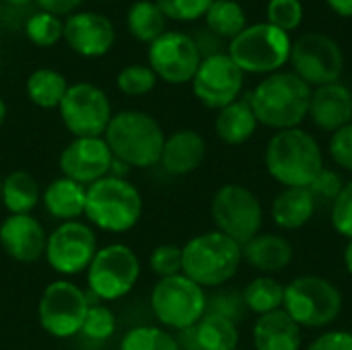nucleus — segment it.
Masks as SVG:
<instances>
[{
	"label": "nucleus",
	"instance_id": "f257e3e1",
	"mask_svg": "<svg viewBox=\"0 0 352 350\" xmlns=\"http://www.w3.org/2000/svg\"><path fill=\"white\" fill-rule=\"evenodd\" d=\"M258 124L274 130L297 128L309 113L311 87L295 72H272L250 95Z\"/></svg>",
	"mask_w": 352,
	"mask_h": 350
},
{
	"label": "nucleus",
	"instance_id": "f03ea898",
	"mask_svg": "<svg viewBox=\"0 0 352 350\" xmlns=\"http://www.w3.org/2000/svg\"><path fill=\"white\" fill-rule=\"evenodd\" d=\"M264 165L272 179L285 188H309L324 169V155L318 140L301 130H280L268 140Z\"/></svg>",
	"mask_w": 352,
	"mask_h": 350
},
{
	"label": "nucleus",
	"instance_id": "7ed1b4c3",
	"mask_svg": "<svg viewBox=\"0 0 352 350\" xmlns=\"http://www.w3.org/2000/svg\"><path fill=\"white\" fill-rule=\"evenodd\" d=\"M243 260L241 245L221 231H208L192 237L182 248V274L196 285L221 287L229 283Z\"/></svg>",
	"mask_w": 352,
	"mask_h": 350
},
{
	"label": "nucleus",
	"instance_id": "20e7f679",
	"mask_svg": "<svg viewBox=\"0 0 352 350\" xmlns=\"http://www.w3.org/2000/svg\"><path fill=\"white\" fill-rule=\"evenodd\" d=\"M105 142L113 159L130 167H153L161 161L165 134L159 122L144 111H120L105 130Z\"/></svg>",
	"mask_w": 352,
	"mask_h": 350
},
{
	"label": "nucleus",
	"instance_id": "39448f33",
	"mask_svg": "<svg viewBox=\"0 0 352 350\" xmlns=\"http://www.w3.org/2000/svg\"><path fill=\"white\" fill-rule=\"evenodd\" d=\"M140 215L142 196L128 179L105 175L87 186L85 217L101 231L126 233L136 227Z\"/></svg>",
	"mask_w": 352,
	"mask_h": 350
},
{
	"label": "nucleus",
	"instance_id": "423d86ee",
	"mask_svg": "<svg viewBox=\"0 0 352 350\" xmlns=\"http://www.w3.org/2000/svg\"><path fill=\"white\" fill-rule=\"evenodd\" d=\"M289 33L270 25L258 23L245 27L229 43V58L241 68V72L272 74L291 58Z\"/></svg>",
	"mask_w": 352,
	"mask_h": 350
},
{
	"label": "nucleus",
	"instance_id": "0eeeda50",
	"mask_svg": "<svg viewBox=\"0 0 352 350\" xmlns=\"http://www.w3.org/2000/svg\"><path fill=\"white\" fill-rule=\"evenodd\" d=\"M206 293L186 274L159 278L151 293V309L159 324L171 330H192L206 314Z\"/></svg>",
	"mask_w": 352,
	"mask_h": 350
},
{
	"label": "nucleus",
	"instance_id": "6e6552de",
	"mask_svg": "<svg viewBox=\"0 0 352 350\" xmlns=\"http://www.w3.org/2000/svg\"><path fill=\"white\" fill-rule=\"evenodd\" d=\"M283 307L301 328H322L340 316L342 293L328 278L305 274L285 287Z\"/></svg>",
	"mask_w": 352,
	"mask_h": 350
},
{
	"label": "nucleus",
	"instance_id": "1a4fd4ad",
	"mask_svg": "<svg viewBox=\"0 0 352 350\" xmlns=\"http://www.w3.org/2000/svg\"><path fill=\"white\" fill-rule=\"evenodd\" d=\"M210 215L217 231L225 233L241 248L252 241L262 227V204L258 196L239 184H227L217 190L210 202Z\"/></svg>",
	"mask_w": 352,
	"mask_h": 350
},
{
	"label": "nucleus",
	"instance_id": "9d476101",
	"mask_svg": "<svg viewBox=\"0 0 352 350\" xmlns=\"http://www.w3.org/2000/svg\"><path fill=\"white\" fill-rule=\"evenodd\" d=\"M140 276V262L132 248L111 243L97 250L87 268V283L95 299L116 301L126 297Z\"/></svg>",
	"mask_w": 352,
	"mask_h": 350
},
{
	"label": "nucleus",
	"instance_id": "9b49d317",
	"mask_svg": "<svg viewBox=\"0 0 352 350\" xmlns=\"http://www.w3.org/2000/svg\"><path fill=\"white\" fill-rule=\"evenodd\" d=\"M58 109L74 138H99L113 118L105 91L91 83L70 85Z\"/></svg>",
	"mask_w": 352,
	"mask_h": 350
},
{
	"label": "nucleus",
	"instance_id": "f8f14e48",
	"mask_svg": "<svg viewBox=\"0 0 352 350\" xmlns=\"http://www.w3.org/2000/svg\"><path fill=\"white\" fill-rule=\"evenodd\" d=\"M89 299L74 283L54 281L39 299V324L54 338H72L82 330Z\"/></svg>",
	"mask_w": 352,
	"mask_h": 350
},
{
	"label": "nucleus",
	"instance_id": "ddd939ff",
	"mask_svg": "<svg viewBox=\"0 0 352 350\" xmlns=\"http://www.w3.org/2000/svg\"><path fill=\"white\" fill-rule=\"evenodd\" d=\"M293 72L309 87L338 83L344 66L340 45L324 33H305L291 45Z\"/></svg>",
	"mask_w": 352,
	"mask_h": 350
},
{
	"label": "nucleus",
	"instance_id": "4468645a",
	"mask_svg": "<svg viewBox=\"0 0 352 350\" xmlns=\"http://www.w3.org/2000/svg\"><path fill=\"white\" fill-rule=\"evenodd\" d=\"M97 254V237L91 227L78 221L62 223L50 233L45 243V260L58 274L74 276L85 272Z\"/></svg>",
	"mask_w": 352,
	"mask_h": 350
},
{
	"label": "nucleus",
	"instance_id": "2eb2a0df",
	"mask_svg": "<svg viewBox=\"0 0 352 350\" xmlns=\"http://www.w3.org/2000/svg\"><path fill=\"white\" fill-rule=\"evenodd\" d=\"M202 56L194 43V39L179 31H165L148 45V66L157 74L171 85L192 83Z\"/></svg>",
	"mask_w": 352,
	"mask_h": 350
},
{
	"label": "nucleus",
	"instance_id": "dca6fc26",
	"mask_svg": "<svg viewBox=\"0 0 352 350\" xmlns=\"http://www.w3.org/2000/svg\"><path fill=\"white\" fill-rule=\"evenodd\" d=\"M192 89L200 103L212 109H223L237 101L243 89V72L229 54L221 52L202 58L198 72L192 78Z\"/></svg>",
	"mask_w": 352,
	"mask_h": 350
},
{
	"label": "nucleus",
	"instance_id": "f3484780",
	"mask_svg": "<svg viewBox=\"0 0 352 350\" xmlns=\"http://www.w3.org/2000/svg\"><path fill=\"white\" fill-rule=\"evenodd\" d=\"M113 155L105 138H74L60 153V171L64 177L91 186L109 173Z\"/></svg>",
	"mask_w": 352,
	"mask_h": 350
},
{
	"label": "nucleus",
	"instance_id": "a211bd4d",
	"mask_svg": "<svg viewBox=\"0 0 352 350\" xmlns=\"http://www.w3.org/2000/svg\"><path fill=\"white\" fill-rule=\"evenodd\" d=\"M66 43L85 58H99L116 43L111 21L97 12H72L64 23Z\"/></svg>",
	"mask_w": 352,
	"mask_h": 350
},
{
	"label": "nucleus",
	"instance_id": "6ab92c4d",
	"mask_svg": "<svg viewBox=\"0 0 352 350\" xmlns=\"http://www.w3.org/2000/svg\"><path fill=\"white\" fill-rule=\"evenodd\" d=\"M45 231L31 215H10L0 225V245L14 262H35L45 254Z\"/></svg>",
	"mask_w": 352,
	"mask_h": 350
},
{
	"label": "nucleus",
	"instance_id": "aec40b11",
	"mask_svg": "<svg viewBox=\"0 0 352 350\" xmlns=\"http://www.w3.org/2000/svg\"><path fill=\"white\" fill-rule=\"evenodd\" d=\"M324 132H336L352 122V93L342 83H332L311 91L309 113Z\"/></svg>",
	"mask_w": 352,
	"mask_h": 350
},
{
	"label": "nucleus",
	"instance_id": "412c9836",
	"mask_svg": "<svg viewBox=\"0 0 352 350\" xmlns=\"http://www.w3.org/2000/svg\"><path fill=\"white\" fill-rule=\"evenodd\" d=\"M206 157V142L196 130H177L165 138L161 165L171 175H188L196 171Z\"/></svg>",
	"mask_w": 352,
	"mask_h": 350
},
{
	"label": "nucleus",
	"instance_id": "4be33fe9",
	"mask_svg": "<svg viewBox=\"0 0 352 350\" xmlns=\"http://www.w3.org/2000/svg\"><path fill=\"white\" fill-rule=\"evenodd\" d=\"M301 342V326L285 309L258 316L254 324L256 350H299Z\"/></svg>",
	"mask_w": 352,
	"mask_h": 350
},
{
	"label": "nucleus",
	"instance_id": "5701e85b",
	"mask_svg": "<svg viewBox=\"0 0 352 350\" xmlns=\"http://www.w3.org/2000/svg\"><path fill=\"white\" fill-rule=\"evenodd\" d=\"M241 254L250 266H254L256 270L264 274H272V272L285 270L291 264L293 245L280 235L262 233V235H256L252 241H248L241 248Z\"/></svg>",
	"mask_w": 352,
	"mask_h": 350
},
{
	"label": "nucleus",
	"instance_id": "b1692460",
	"mask_svg": "<svg viewBox=\"0 0 352 350\" xmlns=\"http://www.w3.org/2000/svg\"><path fill=\"white\" fill-rule=\"evenodd\" d=\"M318 202L309 188H285L272 202V221L285 231L305 227L316 215Z\"/></svg>",
	"mask_w": 352,
	"mask_h": 350
},
{
	"label": "nucleus",
	"instance_id": "393cba45",
	"mask_svg": "<svg viewBox=\"0 0 352 350\" xmlns=\"http://www.w3.org/2000/svg\"><path fill=\"white\" fill-rule=\"evenodd\" d=\"M41 200H43L45 210L54 219L64 221V223L76 221V217H80L85 212L87 188L82 184H76L62 175L45 188Z\"/></svg>",
	"mask_w": 352,
	"mask_h": 350
},
{
	"label": "nucleus",
	"instance_id": "a878e982",
	"mask_svg": "<svg viewBox=\"0 0 352 350\" xmlns=\"http://www.w3.org/2000/svg\"><path fill=\"white\" fill-rule=\"evenodd\" d=\"M258 120L252 111V105L248 99H237L231 105L219 109V116L214 120L217 136L231 146L248 142L256 132Z\"/></svg>",
	"mask_w": 352,
	"mask_h": 350
},
{
	"label": "nucleus",
	"instance_id": "bb28decb",
	"mask_svg": "<svg viewBox=\"0 0 352 350\" xmlns=\"http://www.w3.org/2000/svg\"><path fill=\"white\" fill-rule=\"evenodd\" d=\"M194 342L200 350H237L239 344V330L237 324L219 316V314H204L202 320L192 328Z\"/></svg>",
	"mask_w": 352,
	"mask_h": 350
},
{
	"label": "nucleus",
	"instance_id": "cd10ccee",
	"mask_svg": "<svg viewBox=\"0 0 352 350\" xmlns=\"http://www.w3.org/2000/svg\"><path fill=\"white\" fill-rule=\"evenodd\" d=\"M39 200V186L31 173L19 169L2 179V204L10 215H31Z\"/></svg>",
	"mask_w": 352,
	"mask_h": 350
},
{
	"label": "nucleus",
	"instance_id": "c85d7f7f",
	"mask_svg": "<svg viewBox=\"0 0 352 350\" xmlns=\"http://www.w3.org/2000/svg\"><path fill=\"white\" fill-rule=\"evenodd\" d=\"M68 87L70 85L66 83V78L58 70H52V68H39L31 72L25 85L27 97L37 107H43V109L60 107Z\"/></svg>",
	"mask_w": 352,
	"mask_h": 350
},
{
	"label": "nucleus",
	"instance_id": "c756f323",
	"mask_svg": "<svg viewBox=\"0 0 352 350\" xmlns=\"http://www.w3.org/2000/svg\"><path fill=\"white\" fill-rule=\"evenodd\" d=\"M126 23H128V31L138 41H146V43H153L157 37H161L167 31L165 29L167 17L163 14V10L153 0L134 2L128 10Z\"/></svg>",
	"mask_w": 352,
	"mask_h": 350
},
{
	"label": "nucleus",
	"instance_id": "7c9ffc66",
	"mask_svg": "<svg viewBox=\"0 0 352 350\" xmlns=\"http://www.w3.org/2000/svg\"><path fill=\"white\" fill-rule=\"evenodd\" d=\"M241 297H243L248 311L266 316V314L283 307L285 287L278 281H274L272 276H258L243 289Z\"/></svg>",
	"mask_w": 352,
	"mask_h": 350
},
{
	"label": "nucleus",
	"instance_id": "2f4dec72",
	"mask_svg": "<svg viewBox=\"0 0 352 350\" xmlns=\"http://www.w3.org/2000/svg\"><path fill=\"white\" fill-rule=\"evenodd\" d=\"M206 17V29H210L214 35L223 37H237L245 27V12L239 2L235 0H214L208 8Z\"/></svg>",
	"mask_w": 352,
	"mask_h": 350
},
{
	"label": "nucleus",
	"instance_id": "473e14b6",
	"mask_svg": "<svg viewBox=\"0 0 352 350\" xmlns=\"http://www.w3.org/2000/svg\"><path fill=\"white\" fill-rule=\"evenodd\" d=\"M120 350H182L173 334L155 326H138L126 332Z\"/></svg>",
	"mask_w": 352,
	"mask_h": 350
},
{
	"label": "nucleus",
	"instance_id": "72a5a7b5",
	"mask_svg": "<svg viewBox=\"0 0 352 350\" xmlns=\"http://www.w3.org/2000/svg\"><path fill=\"white\" fill-rule=\"evenodd\" d=\"M25 33H27L29 41H33L35 45L52 47L64 37V23L60 21V17L39 10L27 19Z\"/></svg>",
	"mask_w": 352,
	"mask_h": 350
},
{
	"label": "nucleus",
	"instance_id": "f704fd0d",
	"mask_svg": "<svg viewBox=\"0 0 352 350\" xmlns=\"http://www.w3.org/2000/svg\"><path fill=\"white\" fill-rule=\"evenodd\" d=\"M155 85H157V74L151 70V66L132 64L118 74V89L130 97H140L151 93Z\"/></svg>",
	"mask_w": 352,
	"mask_h": 350
},
{
	"label": "nucleus",
	"instance_id": "c9c22d12",
	"mask_svg": "<svg viewBox=\"0 0 352 350\" xmlns=\"http://www.w3.org/2000/svg\"><path fill=\"white\" fill-rule=\"evenodd\" d=\"M87 338L91 340H107L113 336L116 332V316L109 307L105 305H89L82 330H80Z\"/></svg>",
	"mask_w": 352,
	"mask_h": 350
},
{
	"label": "nucleus",
	"instance_id": "e433bc0d",
	"mask_svg": "<svg viewBox=\"0 0 352 350\" xmlns=\"http://www.w3.org/2000/svg\"><path fill=\"white\" fill-rule=\"evenodd\" d=\"M266 14L270 25L283 29L285 33H291L303 21V4L301 0H270Z\"/></svg>",
	"mask_w": 352,
	"mask_h": 350
},
{
	"label": "nucleus",
	"instance_id": "4c0bfd02",
	"mask_svg": "<svg viewBox=\"0 0 352 350\" xmlns=\"http://www.w3.org/2000/svg\"><path fill=\"white\" fill-rule=\"evenodd\" d=\"M148 266L159 278L182 274V248L175 243H161L148 256Z\"/></svg>",
	"mask_w": 352,
	"mask_h": 350
},
{
	"label": "nucleus",
	"instance_id": "58836bf2",
	"mask_svg": "<svg viewBox=\"0 0 352 350\" xmlns=\"http://www.w3.org/2000/svg\"><path fill=\"white\" fill-rule=\"evenodd\" d=\"M206 311L208 314H219L231 322H241L248 314V307L243 303L241 293L237 291H219L217 295L206 299Z\"/></svg>",
	"mask_w": 352,
	"mask_h": 350
},
{
	"label": "nucleus",
	"instance_id": "ea45409f",
	"mask_svg": "<svg viewBox=\"0 0 352 350\" xmlns=\"http://www.w3.org/2000/svg\"><path fill=\"white\" fill-rule=\"evenodd\" d=\"M167 19L173 21H196L204 17L214 0H155Z\"/></svg>",
	"mask_w": 352,
	"mask_h": 350
},
{
	"label": "nucleus",
	"instance_id": "a19ab883",
	"mask_svg": "<svg viewBox=\"0 0 352 350\" xmlns=\"http://www.w3.org/2000/svg\"><path fill=\"white\" fill-rule=\"evenodd\" d=\"M332 227L342 235L352 239V182L344 184L338 198L332 204Z\"/></svg>",
	"mask_w": 352,
	"mask_h": 350
},
{
	"label": "nucleus",
	"instance_id": "79ce46f5",
	"mask_svg": "<svg viewBox=\"0 0 352 350\" xmlns=\"http://www.w3.org/2000/svg\"><path fill=\"white\" fill-rule=\"evenodd\" d=\"M342 186H344V184H342L340 175H338L336 171L324 167L322 173H320V175L314 179V184L309 186V190H311L316 202H330V204H334V200L338 198Z\"/></svg>",
	"mask_w": 352,
	"mask_h": 350
},
{
	"label": "nucleus",
	"instance_id": "37998d69",
	"mask_svg": "<svg viewBox=\"0 0 352 350\" xmlns=\"http://www.w3.org/2000/svg\"><path fill=\"white\" fill-rule=\"evenodd\" d=\"M330 157L338 167L352 171V122L332 134Z\"/></svg>",
	"mask_w": 352,
	"mask_h": 350
},
{
	"label": "nucleus",
	"instance_id": "c03bdc74",
	"mask_svg": "<svg viewBox=\"0 0 352 350\" xmlns=\"http://www.w3.org/2000/svg\"><path fill=\"white\" fill-rule=\"evenodd\" d=\"M307 350H352L351 332L332 330L322 336H318Z\"/></svg>",
	"mask_w": 352,
	"mask_h": 350
},
{
	"label": "nucleus",
	"instance_id": "a18cd8bd",
	"mask_svg": "<svg viewBox=\"0 0 352 350\" xmlns=\"http://www.w3.org/2000/svg\"><path fill=\"white\" fill-rule=\"evenodd\" d=\"M192 39H194V43H196V47H198V52H200L202 58L221 54V37L214 35L210 29L200 31V33H198L196 37H192Z\"/></svg>",
	"mask_w": 352,
	"mask_h": 350
},
{
	"label": "nucleus",
	"instance_id": "49530a36",
	"mask_svg": "<svg viewBox=\"0 0 352 350\" xmlns=\"http://www.w3.org/2000/svg\"><path fill=\"white\" fill-rule=\"evenodd\" d=\"M41 10L50 12V14H56V17H62V14H72L80 4L82 0H35Z\"/></svg>",
	"mask_w": 352,
	"mask_h": 350
},
{
	"label": "nucleus",
	"instance_id": "de8ad7c7",
	"mask_svg": "<svg viewBox=\"0 0 352 350\" xmlns=\"http://www.w3.org/2000/svg\"><path fill=\"white\" fill-rule=\"evenodd\" d=\"M326 2H328V6H330L336 14L346 17V19H351L352 17V0H326Z\"/></svg>",
	"mask_w": 352,
	"mask_h": 350
},
{
	"label": "nucleus",
	"instance_id": "09e8293b",
	"mask_svg": "<svg viewBox=\"0 0 352 350\" xmlns=\"http://www.w3.org/2000/svg\"><path fill=\"white\" fill-rule=\"evenodd\" d=\"M344 266H346L349 274L352 276V239H349V245L344 250Z\"/></svg>",
	"mask_w": 352,
	"mask_h": 350
},
{
	"label": "nucleus",
	"instance_id": "8fccbe9b",
	"mask_svg": "<svg viewBox=\"0 0 352 350\" xmlns=\"http://www.w3.org/2000/svg\"><path fill=\"white\" fill-rule=\"evenodd\" d=\"M4 118H6V105H4V99L0 97V128L4 124Z\"/></svg>",
	"mask_w": 352,
	"mask_h": 350
},
{
	"label": "nucleus",
	"instance_id": "3c124183",
	"mask_svg": "<svg viewBox=\"0 0 352 350\" xmlns=\"http://www.w3.org/2000/svg\"><path fill=\"white\" fill-rule=\"evenodd\" d=\"M6 2H10V4H14V6H23V4H29L31 0H6Z\"/></svg>",
	"mask_w": 352,
	"mask_h": 350
},
{
	"label": "nucleus",
	"instance_id": "603ef678",
	"mask_svg": "<svg viewBox=\"0 0 352 350\" xmlns=\"http://www.w3.org/2000/svg\"><path fill=\"white\" fill-rule=\"evenodd\" d=\"M0 202H2V182H0Z\"/></svg>",
	"mask_w": 352,
	"mask_h": 350
},
{
	"label": "nucleus",
	"instance_id": "864d4df0",
	"mask_svg": "<svg viewBox=\"0 0 352 350\" xmlns=\"http://www.w3.org/2000/svg\"><path fill=\"white\" fill-rule=\"evenodd\" d=\"M351 336H352V328H351Z\"/></svg>",
	"mask_w": 352,
	"mask_h": 350
}]
</instances>
